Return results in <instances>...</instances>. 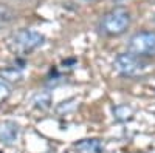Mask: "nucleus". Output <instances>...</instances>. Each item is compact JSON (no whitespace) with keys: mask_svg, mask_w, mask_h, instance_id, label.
I'll use <instances>...</instances> for the list:
<instances>
[{"mask_svg":"<svg viewBox=\"0 0 155 153\" xmlns=\"http://www.w3.org/2000/svg\"><path fill=\"white\" fill-rule=\"evenodd\" d=\"M130 22H132V17H130L127 9L113 8L102 16V19L99 22V30L104 36L116 37V36L124 34L129 30Z\"/></svg>","mask_w":155,"mask_h":153,"instance_id":"obj_1","label":"nucleus"},{"mask_svg":"<svg viewBox=\"0 0 155 153\" xmlns=\"http://www.w3.org/2000/svg\"><path fill=\"white\" fill-rule=\"evenodd\" d=\"M34 104L37 108H41V110H47L51 104V93L48 91H44V93H39L36 94L34 97Z\"/></svg>","mask_w":155,"mask_h":153,"instance_id":"obj_9","label":"nucleus"},{"mask_svg":"<svg viewBox=\"0 0 155 153\" xmlns=\"http://www.w3.org/2000/svg\"><path fill=\"white\" fill-rule=\"evenodd\" d=\"M113 67L120 74L127 76V78L141 76V74H144L147 71V68H149V65L143 59L132 54V53H121V54H118L115 57V60H113Z\"/></svg>","mask_w":155,"mask_h":153,"instance_id":"obj_3","label":"nucleus"},{"mask_svg":"<svg viewBox=\"0 0 155 153\" xmlns=\"http://www.w3.org/2000/svg\"><path fill=\"white\" fill-rule=\"evenodd\" d=\"M8 96H9V88H8V85L3 84V82H0V104H3V102L8 99Z\"/></svg>","mask_w":155,"mask_h":153,"instance_id":"obj_10","label":"nucleus"},{"mask_svg":"<svg viewBox=\"0 0 155 153\" xmlns=\"http://www.w3.org/2000/svg\"><path fill=\"white\" fill-rule=\"evenodd\" d=\"M127 49L138 57H155V31H140L127 42Z\"/></svg>","mask_w":155,"mask_h":153,"instance_id":"obj_4","label":"nucleus"},{"mask_svg":"<svg viewBox=\"0 0 155 153\" xmlns=\"http://www.w3.org/2000/svg\"><path fill=\"white\" fill-rule=\"evenodd\" d=\"M45 42V37L33 30H20L17 31L9 40L11 49L17 54H28L31 51L42 46Z\"/></svg>","mask_w":155,"mask_h":153,"instance_id":"obj_2","label":"nucleus"},{"mask_svg":"<svg viewBox=\"0 0 155 153\" xmlns=\"http://www.w3.org/2000/svg\"><path fill=\"white\" fill-rule=\"evenodd\" d=\"M74 148L79 153H102L104 144H102L101 139L92 138V139H82V141L76 142Z\"/></svg>","mask_w":155,"mask_h":153,"instance_id":"obj_6","label":"nucleus"},{"mask_svg":"<svg viewBox=\"0 0 155 153\" xmlns=\"http://www.w3.org/2000/svg\"><path fill=\"white\" fill-rule=\"evenodd\" d=\"M113 116L116 121L120 122H124V121H129L132 118V108L127 107L126 104H121V105H116L113 108Z\"/></svg>","mask_w":155,"mask_h":153,"instance_id":"obj_8","label":"nucleus"},{"mask_svg":"<svg viewBox=\"0 0 155 153\" xmlns=\"http://www.w3.org/2000/svg\"><path fill=\"white\" fill-rule=\"evenodd\" d=\"M19 125L12 121L0 122V142L6 145H12L19 138Z\"/></svg>","mask_w":155,"mask_h":153,"instance_id":"obj_5","label":"nucleus"},{"mask_svg":"<svg viewBox=\"0 0 155 153\" xmlns=\"http://www.w3.org/2000/svg\"><path fill=\"white\" fill-rule=\"evenodd\" d=\"M0 78L6 82H19L22 81L23 74L19 68H5V70H0Z\"/></svg>","mask_w":155,"mask_h":153,"instance_id":"obj_7","label":"nucleus"}]
</instances>
